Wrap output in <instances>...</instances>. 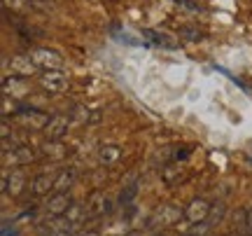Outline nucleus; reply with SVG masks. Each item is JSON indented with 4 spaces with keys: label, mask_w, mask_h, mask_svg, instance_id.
<instances>
[{
    "label": "nucleus",
    "mask_w": 252,
    "mask_h": 236,
    "mask_svg": "<svg viewBox=\"0 0 252 236\" xmlns=\"http://www.w3.org/2000/svg\"><path fill=\"white\" fill-rule=\"evenodd\" d=\"M28 56H31L33 64H35L40 70H45V73H49V70H61L63 68V56L59 54V52H54V49L37 47V49H33Z\"/></svg>",
    "instance_id": "obj_1"
},
{
    "label": "nucleus",
    "mask_w": 252,
    "mask_h": 236,
    "mask_svg": "<svg viewBox=\"0 0 252 236\" xmlns=\"http://www.w3.org/2000/svg\"><path fill=\"white\" fill-rule=\"evenodd\" d=\"M68 75L63 70H49V73L40 75V87L47 91V94H63L68 89Z\"/></svg>",
    "instance_id": "obj_2"
},
{
    "label": "nucleus",
    "mask_w": 252,
    "mask_h": 236,
    "mask_svg": "<svg viewBox=\"0 0 252 236\" xmlns=\"http://www.w3.org/2000/svg\"><path fill=\"white\" fill-rule=\"evenodd\" d=\"M70 206H72L70 192H54V194L49 197V201L45 203V210L52 218H63V215L70 210Z\"/></svg>",
    "instance_id": "obj_3"
},
{
    "label": "nucleus",
    "mask_w": 252,
    "mask_h": 236,
    "mask_svg": "<svg viewBox=\"0 0 252 236\" xmlns=\"http://www.w3.org/2000/svg\"><path fill=\"white\" fill-rule=\"evenodd\" d=\"M210 210H213V206H210L206 199H194L187 208H185V220H187V222H191V225L208 222V218H210Z\"/></svg>",
    "instance_id": "obj_4"
},
{
    "label": "nucleus",
    "mask_w": 252,
    "mask_h": 236,
    "mask_svg": "<svg viewBox=\"0 0 252 236\" xmlns=\"http://www.w3.org/2000/svg\"><path fill=\"white\" fill-rule=\"evenodd\" d=\"M70 115H52L49 119V124L45 127V134L47 140H61L65 134H68V129H70Z\"/></svg>",
    "instance_id": "obj_5"
},
{
    "label": "nucleus",
    "mask_w": 252,
    "mask_h": 236,
    "mask_svg": "<svg viewBox=\"0 0 252 236\" xmlns=\"http://www.w3.org/2000/svg\"><path fill=\"white\" fill-rule=\"evenodd\" d=\"M28 94V84L24 77L19 75H5L2 77V96H14V99H24Z\"/></svg>",
    "instance_id": "obj_6"
},
{
    "label": "nucleus",
    "mask_w": 252,
    "mask_h": 236,
    "mask_svg": "<svg viewBox=\"0 0 252 236\" xmlns=\"http://www.w3.org/2000/svg\"><path fill=\"white\" fill-rule=\"evenodd\" d=\"M17 119L24 124V127L33 129V131H45V127L49 124V115L47 112H40V110H26V112H19Z\"/></svg>",
    "instance_id": "obj_7"
},
{
    "label": "nucleus",
    "mask_w": 252,
    "mask_h": 236,
    "mask_svg": "<svg viewBox=\"0 0 252 236\" xmlns=\"http://www.w3.org/2000/svg\"><path fill=\"white\" fill-rule=\"evenodd\" d=\"M87 213L91 218H98V215H108L112 213V201L103 194V192H94L87 201Z\"/></svg>",
    "instance_id": "obj_8"
},
{
    "label": "nucleus",
    "mask_w": 252,
    "mask_h": 236,
    "mask_svg": "<svg viewBox=\"0 0 252 236\" xmlns=\"http://www.w3.org/2000/svg\"><path fill=\"white\" fill-rule=\"evenodd\" d=\"M9 68H12V75H19V77H31V75H35V68L37 66L33 64V59L26 54H17L12 56V61H9Z\"/></svg>",
    "instance_id": "obj_9"
},
{
    "label": "nucleus",
    "mask_w": 252,
    "mask_h": 236,
    "mask_svg": "<svg viewBox=\"0 0 252 236\" xmlns=\"http://www.w3.org/2000/svg\"><path fill=\"white\" fill-rule=\"evenodd\" d=\"M54 182H56V175H49V173H40L35 175L31 185H28V190L33 197H45L49 192H54Z\"/></svg>",
    "instance_id": "obj_10"
},
{
    "label": "nucleus",
    "mask_w": 252,
    "mask_h": 236,
    "mask_svg": "<svg viewBox=\"0 0 252 236\" xmlns=\"http://www.w3.org/2000/svg\"><path fill=\"white\" fill-rule=\"evenodd\" d=\"M35 159V152H33V147L28 145H19L12 150V155H5V166H14V169H19V166H26V164H31Z\"/></svg>",
    "instance_id": "obj_11"
},
{
    "label": "nucleus",
    "mask_w": 252,
    "mask_h": 236,
    "mask_svg": "<svg viewBox=\"0 0 252 236\" xmlns=\"http://www.w3.org/2000/svg\"><path fill=\"white\" fill-rule=\"evenodd\" d=\"M26 187V173L21 169H12V173L7 171V194L12 197H19Z\"/></svg>",
    "instance_id": "obj_12"
},
{
    "label": "nucleus",
    "mask_w": 252,
    "mask_h": 236,
    "mask_svg": "<svg viewBox=\"0 0 252 236\" xmlns=\"http://www.w3.org/2000/svg\"><path fill=\"white\" fill-rule=\"evenodd\" d=\"M182 218H185V210H180L178 206H173V203L161 206V210L157 213V220H159L161 225H178Z\"/></svg>",
    "instance_id": "obj_13"
},
{
    "label": "nucleus",
    "mask_w": 252,
    "mask_h": 236,
    "mask_svg": "<svg viewBox=\"0 0 252 236\" xmlns=\"http://www.w3.org/2000/svg\"><path fill=\"white\" fill-rule=\"evenodd\" d=\"M75 178H77L75 169H63V171H59L56 182H54V192H68L72 185H75Z\"/></svg>",
    "instance_id": "obj_14"
},
{
    "label": "nucleus",
    "mask_w": 252,
    "mask_h": 236,
    "mask_svg": "<svg viewBox=\"0 0 252 236\" xmlns=\"http://www.w3.org/2000/svg\"><path fill=\"white\" fill-rule=\"evenodd\" d=\"M65 152H68V147L63 145L61 140H47L42 145V155L49 157V159H63Z\"/></svg>",
    "instance_id": "obj_15"
},
{
    "label": "nucleus",
    "mask_w": 252,
    "mask_h": 236,
    "mask_svg": "<svg viewBox=\"0 0 252 236\" xmlns=\"http://www.w3.org/2000/svg\"><path fill=\"white\" fill-rule=\"evenodd\" d=\"M143 35L145 37H150L154 45H159V47H166V49H175V40H171V37L166 35V33H159V31H152V28H145L143 31Z\"/></svg>",
    "instance_id": "obj_16"
},
{
    "label": "nucleus",
    "mask_w": 252,
    "mask_h": 236,
    "mask_svg": "<svg viewBox=\"0 0 252 236\" xmlns=\"http://www.w3.org/2000/svg\"><path fill=\"white\" fill-rule=\"evenodd\" d=\"M119 157H122V150L117 145H100V150H98L100 164H115Z\"/></svg>",
    "instance_id": "obj_17"
},
{
    "label": "nucleus",
    "mask_w": 252,
    "mask_h": 236,
    "mask_svg": "<svg viewBox=\"0 0 252 236\" xmlns=\"http://www.w3.org/2000/svg\"><path fill=\"white\" fill-rule=\"evenodd\" d=\"M180 175H182V166H178V164H168V166L161 169V180L166 182V185H173Z\"/></svg>",
    "instance_id": "obj_18"
},
{
    "label": "nucleus",
    "mask_w": 252,
    "mask_h": 236,
    "mask_svg": "<svg viewBox=\"0 0 252 236\" xmlns=\"http://www.w3.org/2000/svg\"><path fill=\"white\" fill-rule=\"evenodd\" d=\"M178 35L185 37V40H189V42H196V40L203 37V33H201L196 26H180L178 28Z\"/></svg>",
    "instance_id": "obj_19"
},
{
    "label": "nucleus",
    "mask_w": 252,
    "mask_h": 236,
    "mask_svg": "<svg viewBox=\"0 0 252 236\" xmlns=\"http://www.w3.org/2000/svg\"><path fill=\"white\" fill-rule=\"evenodd\" d=\"M63 218L68 220V222H72V225H77V222H80V220L84 218V208H82L80 203H72L70 210H68V213H65Z\"/></svg>",
    "instance_id": "obj_20"
},
{
    "label": "nucleus",
    "mask_w": 252,
    "mask_h": 236,
    "mask_svg": "<svg viewBox=\"0 0 252 236\" xmlns=\"http://www.w3.org/2000/svg\"><path fill=\"white\" fill-rule=\"evenodd\" d=\"M135 194H138V185H128V187L122 190V194H119V203H122V206H128V203L133 201Z\"/></svg>",
    "instance_id": "obj_21"
},
{
    "label": "nucleus",
    "mask_w": 252,
    "mask_h": 236,
    "mask_svg": "<svg viewBox=\"0 0 252 236\" xmlns=\"http://www.w3.org/2000/svg\"><path fill=\"white\" fill-rule=\"evenodd\" d=\"M70 119H77V122H89L91 119L89 108H84V105H75L72 112H70Z\"/></svg>",
    "instance_id": "obj_22"
},
{
    "label": "nucleus",
    "mask_w": 252,
    "mask_h": 236,
    "mask_svg": "<svg viewBox=\"0 0 252 236\" xmlns=\"http://www.w3.org/2000/svg\"><path fill=\"white\" fill-rule=\"evenodd\" d=\"M173 2H178V5H182V7H187V9H194V12L198 9L196 2H189V0H173Z\"/></svg>",
    "instance_id": "obj_23"
},
{
    "label": "nucleus",
    "mask_w": 252,
    "mask_h": 236,
    "mask_svg": "<svg viewBox=\"0 0 252 236\" xmlns=\"http://www.w3.org/2000/svg\"><path fill=\"white\" fill-rule=\"evenodd\" d=\"M0 134H2V140H7V138H9V124H7V119H2V131H0Z\"/></svg>",
    "instance_id": "obj_24"
},
{
    "label": "nucleus",
    "mask_w": 252,
    "mask_h": 236,
    "mask_svg": "<svg viewBox=\"0 0 252 236\" xmlns=\"http://www.w3.org/2000/svg\"><path fill=\"white\" fill-rule=\"evenodd\" d=\"M82 236H100V234H98V232H84Z\"/></svg>",
    "instance_id": "obj_25"
},
{
    "label": "nucleus",
    "mask_w": 252,
    "mask_h": 236,
    "mask_svg": "<svg viewBox=\"0 0 252 236\" xmlns=\"http://www.w3.org/2000/svg\"><path fill=\"white\" fill-rule=\"evenodd\" d=\"M231 236H241V234H231Z\"/></svg>",
    "instance_id": "obj_26"
}]
</instances>
